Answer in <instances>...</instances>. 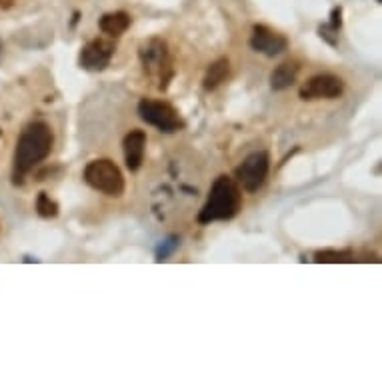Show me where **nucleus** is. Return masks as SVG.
<instances>
[{"label":"nucleus","mask_w":382,"mask_h":382,"mask_svg":"<svg viewBox=\"0 0 382 382\" xmlns=\"http://www.w3.org/2000/svg\"><path fill=\"white\" fill-rule=\"evenodd\" d=\"M0 136H2V130H0Z\"/></svg>","instance_id":"nucleus-22"},{"label":"nucleus","mask_w":382,"mask_h":382,"mask_svg":"<svg viewBox=\"0 0 382 382\" xmlns=\"http://www.w3.org/2000/svg\"><path fill=\"white\" fill-rule=\"evenodd\" d=\"M84 180L90 189L102 192L106 196L118 198L124 194V176L120 169L108 158H96L86 164Z\"/></svg>","instance_id":"nucleus-4"},{"label":"nucleus","mask_w":382,"mask_h":382,"mask_svg":"<svg viewBox=\"0 0 382 382\" xmlns=\"http://www.w3.org/2000/svg\"><path fill=\"white\" fill-rule=\"evenodd\" d=\"M0 57H2V43H0Z\"/></svg>","instance_id":"nucleus-20"},{"label":"nucleus","mask_w":382,"mask_h":382,"mask_svg":"<svg viewBox=\"0 0 382 382\" xmlns=\"http://www.w3.org/2000/svg\"><path fill=\"white\" fill-rule=\"evenodd\" d=\"M338 33H340V30H335V28H332V26H328V24H322V26L318 28L320 38H325L326 43H328L330 46L338 45Z\"/></svg>","instance_id":"nucleus-17"},{"label":"nucleus","mask_w":382,"mask_h":382,"mask_svg":"<svg viewBox=\"0 0 382 382\" xmlns=\"http://www.w3.org/2000/svg\"><path fill=\"white\" fill-rule=\"evenodd\" d=\"M138 58L150 82H155L158 90L169 89L170 80L174 79V60L169 45L162 38L152 36L138 46Z\"/></svg>","instance_id":"nucleus-3"},{"label":"nucleus","mask_w":382,"mask_h":382,"mask_svg":"<svg viewBox=\"0 0 382 382\" xmlns=\"http://www.w3.org/2000/svg\"><path fill=\"white\" fill-rule=\"evenodd\" d=\"M328 26H332L335 30H340V26H342V9H340V6L332 11V14H330V23H328Z\"/></svg>","instance_id":"nucleus-18"},{"label":"nucleus","mask_w":382,"mask_h":382,"mask_svg":"<svg viewBox=\"0 0 382 382\" xmlns=\"http://www.w3.org/2000/svg\"><path fill=\"white\" fill-rule=\"evenodd\" d=\"M180 247V238L179 236H169L167 240H162L160 245L157 247V260L158 262H162V260H167Z\"/></svg>","instance_id":"nucleus-16"},{"label":"nucleus","mask_w":382,"mask_h":382,"mask_svg":"<svg viewBox=\"0 0 382 382\" xmlns=\"http://www.w3.org/2000/svg\"><path fill=\"white\" fill-rule=\"evenodd\" d=\"M298 70H300V67H298V62H296V60H286V62H281L279 67L270 72V89L276 90V92L291 89L294 82H296Z\"/></svg>","instance_id":"nucleus-11"},{"label":"nucleus","mask_w":382,"mask_h":382,"mask_svg":"<svg viewBox=\"0 0 382 382\" xmlns=\"http://www.w3.org/2000/svg\"><path fill=\"white\" fill-rule=\"evenodd\" d=\"M376 2H382V0H376Z\"/></svg>","instance_id":"nucleus-21"},{"label":"nucleus","mask_w":382,"mask_h":382,"mask_svg":"<svg viewBox=\"0 0 382 382\" xmlns=\"http://www.w3.org/2000/svg\"><path fill=\"white\" fill-rule=\"evenodd\" d=\"M250 48L264 57H279L288 48V38L264 24H257L250 34Z\"/></svg>","instance_id":"nucleus-9"},{"label":"nucleus","mask_w":382,"mask_h":382,"mask_svg":"<svg viewBox=\"0 0 382 382\" xmlns=\"http://www.w3.org/2000/svg\"><path fill=\"white\" fill-rule=\"evenodd\" d=\"M228 72H230V62H228V58H218V60H214L213 64L208 67L206 70V74H204L203 80V86L204 90H214L218 89L226 79H228Z\"/></svg>","instance_id":"nucleus-13"},{"label":"nucleus","mask_w":382,"mask_h":382,"mask_svg":"<svg viewBox=\"0 0 382 382\" xmlns=\"http://www.w3.org/2000/svg\"><path fill=\"white\" fill-rule=\"evenodd\" d=\"M123 150L126 169L130 170V172L140 170L142 162H145V150H147V133L138 130V128L130 130L128 135L124 136Z\"/></svg>","instance_id":"nucleus-10"},{"label":"nucleus","mask_w":382,"mask_h":382,"mask_svg":"<svg viewBox=\"0 0 382 382\" xmlns=\"http://www.w3.org/2000/svg\"><path fill=\"white\" fill-rule=\"evenodd\" d=\"M55 133L46 123H33L24 128L14 148L12 158V180L23 184L24 179L52 152Z\"/></svg>","instance_id":"nucleus-1"},{"label":"nucleus","mask_w":382,"mask_h":382,"mask_svg":"<svg viewBox=\"0 0 382 382\" xmlns=\"http://www.w3.org/2000/svg\"><path fill=\"white\" fill-rule=\"evenodd\" d=\"M316 262H352V250H318L315 254Z\"/></svg>","instance_id":"nucleus-14"},{"label":"nucleus","mask_w":382,"mask_h":382,"mask_svg":"<svg viewBox=\"0 0 382 382\" xmlns=\"http://www.w3.org/2000/svg\"><path fill=\"white\" fill-rule=\"evenodd\" d=\"M36 213L40 214L43 218H55L58 214V204L46 192H40L38 198H36Z\"/></svg>","instance_id":"nucleus-15"},{"label":"nucleus","mask_w":382,"mask_h":382,"mask_svg":"<svg viewBox=\"0 0 382 382\" xmlns=\"http://www.w3.org/2000/svg\"><path fill=\"white\" fill-rule=\"evenodd\" d=\"M16 0H0V9H11Z\"/></svg>","instance_id":"nucleus-19"},{"label":"nucleus","mask_w":382,"mask_h":382,"mask_svg":"<svg viewBox=\"0 0 382 382\" xmlns=\"http://www.w3.org/2000/svg\"><path fill=\"white\" fill-rule=\"evenodd\" d=\"M344 92V80L337 77V74H316L313 79H308L304 82L298 96L303 101H332L342 96Z\"/></svg>","instance_id":"nucleus-7"},{"label":"nucleus","mask_w":382,"mask_h":382,"mask_svg":"<svg viewBox=\"0 0 382 382\" xmlns=\"http://www.w3.org/2000/svg\"><path fill=\"white\" fill-rule=\"evenodd\" d=\"M138 116L150 126L158 128L164 135H172L184 128V120L180 118L179 111L164 101H155V99H142L138 102Z\"/></svg>","instance_id":"nucleus-5"},{"label":"nucleus","mask_w":382,"mask_h":382,"mask_svg":"<svg viewBox=\"0 0 382 382\" xmlns=\"http://www.w3.org/2000/svg\"><path fill=\"white\" fill-rule=\"evenodd\" d=\"M130 23H133V18H130V14L124 11H116V12H108V14H104L101 18V30L106 36H111V38H118V36H123L128 28H130Z\"/></svg>","instance_id":"nucleus-12"},{"label":"nucleus","mask_w":382,"mask_h":382,"mask_svg":"<svg viewBox=\"0 0 382 382\" xmlns=\"http://www.w3.org/2000/svg\"><path fill=\"white\" fill-rule=\"evenodd\" d=\"M270 170V157L269 152L259 150L248 155L238 167H236L235 174L238 184L247 192H257L264 184V180L269 176Z\"/></svg>","instance_id":"nucleus-6"},{"label":"nucleus","mask_w":382,"mask_h":382,"mask_svg":"<svg viewBox=\"0 0 382 382\" xmlns=\"http://www.w3.org/2000/svg\"><path fill=\"white\" fill-rule=\"evenodd\" d=\"M116 45L108 38H94L80 50V67L89 72H101L111 64Z\"/></svg>","instance_id":"nucleus-8"},{"label":"nucleus","mask_w":382,"mask_h":382,"mask_svg":"<svg viewBox=\"0 0 382 382\" xmlns=\"http://www.w3.org/2000/svg\"><path fill=\"white\" fill-rule=\"evenodd\" d=\"M242 206V194L235 180L226 174H220L214 180L208 198L198 213L201 225H210L216 220H230L235 218Z\"/></svg>","instance_id":"nucleus-2"}]
</instances>
